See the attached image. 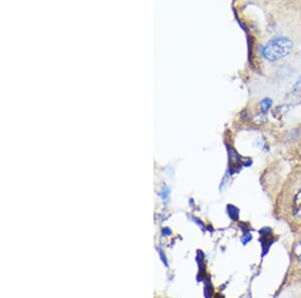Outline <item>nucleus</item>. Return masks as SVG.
<instances>
[{
  "label": "nucleus",
  "mask_w": 301,
  "mask_h": 298,
  "mask_svg": "<svg viewBox=\"0 0 301 298\" xmlns=\"http://www.w3.org/2000/svg\"><path fill=\"white\" fill-rule=\"evenodd\" d=\"M271 106H272V100L269 99V98H266V99L262 100L261 103H260V108H261L263 112H267L269 111V109L271 108Z\"/></svg>",
  "instance_id": "nucleus-3"
},
{
  "label": "nucleus",
  "mask_w": 301,
  "mask_h": 298,
  "mask_svg": "<svg viewBox=\"0 0 301 298\" xmlns=\"http://www.w3.org/2000/svg\"><path fill=\"white\" fill-rule=\"evenodd\" d=\"M298 85H299V86L301 85V75L299 76V78L297 79V81H296V83H295V86H298Z\"/></svg>",
  "instance_id": "nucleus-4"
},
{
  "label": "nucleus",
  "mask_w": 301,
  "mask_h": 298,
  "mask_svg": "<svg viewBox=\"0 0 301 298\" xmlns=\"http://www.w3.org/2000/svg\"><path fill=\"white\" fill-rule=\"evenodd\" d=\"M293 208L294 212H301V189H299V191L293 198Z\"/></svg>",
  "instance_id": "nucleus-2"
},
{
  "label": "nucleus",
  "mask_w": 301,
  "mask_h": 298,
  "mask_svg": "<svg viewBox=\"0 0 301 298\" xmlns=\"http://www.w3.org/2000/svg\"><path fill=\"white\" fill-rule=\"evenodd\" d=\"M293 49V43L286 37H277L268 41L262 48V55L269 62H278L288 56Z\"/></svg>",
  "instance_id": "nucleus-1"
}]
</instances>
